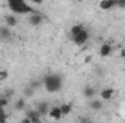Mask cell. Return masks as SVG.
Returning <instances> with one entry per match:
<instances>
[{"mask_svg": "<svg viewBox=\"0 0 125 123\" xmlns=\"http://www.w3.org/2000/svg\"><path fill=\"white\" fill-rule=\"evenodd\" d=\"M42 83H44L45 90L48 93H57V91H60L62 87V78H61V75H58V74H48L44 78Z\"/></svg>", "mask_w": 125, "mask_h": 123, "instance_id": "6da1fadb", "label": "cell"}, {"mask_svg": "<svg viewBox=\"0 0 125 123\" xmlns=\"http://www.w3.org/2000/svg\"><path fill=\"white\" fill-rule=\"evenodd\" d=\"M7 6L12 12L18 13V15H25V13H36V10L32 9L31 4L25 3L23 0H9L7 1Z\"/></svg>", "mask_w": 125, "mask_h": 123, "instance_id": "7a4b0ae2", "label": "cell"}, {"mask_svg": "<svg viewBox=\"0 0 125 123\" xmlns=\"http://www.w3.org/2000/svg\"><path fill=\"white\" fill-rule=\"evenodd\" d=\"M44 22V16L39 13V12H36V13H32L29 15V19H28V23L31 25V26H38V25H41Z\"/></svg>", "mask_w": 125, "mask_h": 123, "instance_id": "3957f363", "label": "cell"}, {"mask_svg": "<svg viewBox=\"0 0 125 123\" xmlns=\"http://www.w3.org/2000/svg\"><path fill=\"white\" fill-rule=\"evenodd\" d=\"M87 39H89V32L86 31V29H83L82 33H79L77 36L73 38V41H74L76 45H84V44L87 42Z\"/></svg>", "mask_w": 125, "mask_h": 123, "instance_id": "277c9868", "label": "cell"}, {"mask_svg": "<svg viewBox=\"0 0 125 123\" xmlns=\"http://www.w3.org/2000/svg\"><path fill=\"white\" fill-rule=\"evenodd\" d=\"M48 117L52 119V120H60L62 117V113H61V110H60V107H57V106L51 107L50 112H48Z\"/></svg>", "mask_w": 125, "mask_h": 123, "instance_id": "5b68a950", "label": "cell"}, {"mask_svg": "<svg viewBox=\"0 0 125 123\" xmlns=\"http://www.w3.org/2000/svg\"><path fill=\"white\" fill-rule=\"evenodd\" d=\"M115 6H116V1L115 0H100L99 1V7L102 10H109V9H112Z\"/></svg>", "mask_w": 125, "mask_h": 123, "instance_id": "8992f818", "label": "cell"}, {"mask_svg": "<svg viewBox=\"0 0 125 123\" xmlns=\"http://www.w3.org/2000/svg\"><path fill=\"white\" fill-rule=\"evenodd\" d=\"M41 116H45V114H48V112H50V106H48V103H45V101H42V103H38L36 104V109H35Z\"/></svg>", "mask_w": 125, "mask_h": 123, "instance_id": "52a82bcc", "label": "cell"}, {"mask_svg": "<svg viewBox=\"0 0 125 123\" xmlns=\"http://www.w3.org/2000/svg\"><path fill=\"white\" fill-rule=\"evenodd\" d=\"M4 23H6L7 28H15V26L18 25V18H16L15 15H7V16L4 18Z\"/></svg>", "mask_w": 125, "mask_h": 123, "instance_id": "ba28073f", "label": "cell"}, {"mask_svg": "<svg viewBox=\"0 0 125 123\" xmlns=\"http://www.w3.org/2000/svg\"><path fill=\"white\" fill-rule=\"evenodd\" d=\"M111 52H112V46H111L109 44H103V45L100 46V51H99L100 57H109Z\"/></svg>", "mask_w": 125, "mask_h": 123, "instance_id": "9c48e42d", "label": "cell"}, {"mask_svg": "<svg viewBox=\"0 0 125 123\" xmlns=\"http://www.w3.org/2000/svg\"><path fill=\"white\" fill-rule=\"evenodd\" d=\"M112 96H114V88H103L100 91V97L103 100H109V98H112Z\"/></svg>", "mask_w": 125, "mask_h": 123, "instance_id": "30bf717a", "label": "cell"}, {"mask_svg": "<svg viewBox=\"0 0 125 123\" xmlns=\"http://www.w3.org/2000/svg\"><path fill=\"white\" fill-rule=\"evenodd\" d=\"M60 110H61L62 116H67V114H70V113H71V104H70V103H65V104H62V106H60Z\"/></svg>", "mask_w": 125, "mask_h": 123, "instance_id": "8fae6325", "label": "cell"}, {"mask_svg": "<svg viewBox=\"0 0 125 123\" xmlns=\"http://www.w3.org/2000/svg\"><path fill=\"white\" fill-rule=\"evenodd\" d=\"M83 29H84V28H83L82 25H76V26H73V28H71L70 33H71V36L74 38V36H77L79 33H82V32H83Z\"/></svg>", "mask_w": 125, "mask_h": 123, "instance_id": "7c38bea8", "label": "cell"}, {"mask_svg": "<svg viewBox=\"0 0 125 123\" xmlns=\"http://www.w3.org/2000/svg\"><path fill=\"white\" fill-rule=\"evenodd\" d=\"M90 109H93V110H102L103 109V103L99 101V100H93V101H90Z\"/></svg>", "mask_w": 125, "mask_h": 123, "instance_id": "4fadbf2b", "label": "cell"}, {"mask_svg": "<svg viewBox=\"0 0 125 123\" xmlns=\"http://www.w3.org/2000/svg\"><path fill=\"white\" fill-rule=\"evenodd\" d=\"M94 93H96V90H94L93 87H90V86H86L84 90H83V94L86 97H92V96H94Z\"/></svg>", "mask_w": 125, "mask_h": 123, "instance_id": "5bb4252c", "label": "cell"}, {"mask_svg": "<svg viewBox=\"0 0 125 123\" xmlns=\"http://www.w3.org/2000/svg\"><path fill=\"white\" fill-rule=\"evenodd\" d=\"M25 109V98H19L15 103V110H23Z\"/></svg>", "mask_w": 125, "mask_h": 123, "instance_id": "9a60e30c", "label": "cell"}, {"mask_svg": "<svg viewBox=\"0 0 125 123\" xmlns=\"http://www.w3.org/2000/svg\"><path fill=\"white\" fill-rule=\"evenodd\" d=\"M26 117L28 119H33V117H41V114L36 110H28L26 112Z\"/></svg>", "mask_w": 125, "mask_h": 123, "instance_id": "2e32d148", "label": "cell"}, {"mask_svg": "<svg viewBox=\"0 0 125 123\" xmlns=\"http://www.w3.org/2000/svg\"><path fill=\"white\" fill-rule=\"evenodd\" d=\"M0 36L1 38H9L10 36V31H9L7 26L6 28H0Z\"/></svg>", "mask_w": 125, "mask_h": 123, "instance_id": "e0dca14e", "label": "cell"}, {"mask_svg": "<svg viewBox=\"0 0 125 123\" xmlns=\"http://www.w3.org/2000/svg\"><path fill=\"white\" fill-rule=\"evenodd\" d=\"M6 120H7V114L4 109H0V123H6Z\"/></svg>", "mask_w": 125, "mask_h": 123, "instance_id": "ac0fdd59", "label": "cell"}, {"mask_svg": "<svg viewBox=\"0 0 125 123\" xmlns=\"http://www.w3.org/2000/svg\"><path fill=\"white\" fill-rule=\"evenodd\" d=\"M7 77H9L7 71H6V70H0V81H4Z\"/></svg>", "mask_w": 125, "mask_h": 123, "instance_id": "d6986e66", "label": "cell"}, {"mask_svg": "<svg viewBox=\"0 0 125 123\" xmlns=\"http://www.w3.org/2000/svg\"><path fill=\"white\" fill-rule=\"evenodd\" d=\"M7 103H9V100L6 97H0V109H4L7 106Z\"/></svg>", "mask_w": 125, "mask_h": 123, "instance_id": "ffe728a7", "label": "cell"}, {"mask_svg": "<svg viewBox=\"0 0 125 123\" xmlns=\"http://www.w3.org/2000/svg\"><path fill=\"white\" fill-rule=\"evenodd\" d=\"M23 94H25V97H32V96H33V90H32L31 87H29V88H25Z\"/></svg>", "mask_w": 125, "mask_h": 123, "instance_id": "44dd1931", "label": "cell"}, {"mask_svg": "<svg viewBox=\"0 0 125 123\" xmlns=\"http://www.w3.org/2000/svg\"><path fill=\"white\" fill-rule=\"evenodd\" d=\"M12 94H13V90H12V88H9V90H6V91H4V96H3V97H6V98L9 100V97H10Z\"/></svg>", "mask_w": 125, "mask_h": 123, "instance_id": "7402d4cb", "label": "cell"}, {"mask_svg": "<svg viewBox=\"0 0 125 123\" xmlns=\"http://www.w3.org/2000/svg\"><path fill=\"white\" fill-rule=\"evenodd\" d=\"M116 6H118V7H125V0H119V1H116Z\"/></svg>", "mask_w": 125, "mask_h": 123, "instance_id": "603a6c76", "label": "cell"}, {"mask_svg": "<svg viewBox=\"0 0 125 123\" xmlns=\"http://www.w3.org/2000/svg\"><path fill=\"white\" fill-rule=\"evenodd\" d=\"M21 123H32V122L29 120V119H28V117H25V119H23V120H22Z\"/></svg>", "mask_w": 125, "mask_h": 123, "instance_id": "cb8c5ba5", "label": "cell"}, {"mask_svg": "<svg viewBox=\"0 0 125 123\" xmlns=\"http://www.w3.org/2000/svg\"><path fill=\"white\" fill-rule=\"evenodd\" d=\"M121 57H122V58H125V46L122 48V51H121Z\"/></svg>", "mask_w": 125, "mask_h": 123, "instance_id": "d4e9b609", "label": "cell"}, {"mask_svg": "<svg viewBox=\"0 0 125 123\" xmlns=\"http://www.w3.org/2000/svg\"><path fill=\"white\" fill-rule=\"evenodd\" d=\"M90 60H92V57H86V60H84V61H86V62H90Z\"/></svg>", "mask_w": 125, "mask_h": 123, "instance_id": "484cf974", "label": "cell"}, {"mask_svg": "<svg viewBox=\"0 0 125 123\" xmlns=\"http://www.w3.org/2000/svg\"><path fill=\"white\" fill-rule=\"evenodd\" d=\"M80 123H90V122H89L87 119H83V120H82V122H80Z\"/></svg>", "mask_w": 125, "mask_h": 123, "instance_id": "4316f807", "label": "cell"}]
</instances>
